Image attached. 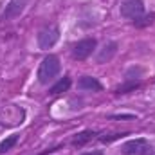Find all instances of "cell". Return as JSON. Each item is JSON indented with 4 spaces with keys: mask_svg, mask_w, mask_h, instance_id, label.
<instances>
[{
    "mask_svg": "<svg viewBox=\"0 0 155 155\" xmlns=\"http://www.w3.org/2000/svg\"><path fill=\"white\" fill-rule=\"evenodd\" d=\"M83 155H101V152H88V153H83Z\"/></svg>",
    "mask_w": 155,
    "mask_h": 155,
    "instance_id": "13",
    "label": "cell"
},
{
    "mask_svg": "<svg viewBox=\"0 0 155 155\" xmlns=\"http://www.w3.org/2000/svg\"><path fill=\"white\" fill-rule=\"evenodd\" d=\"M153 18H155V15H141L139 18H135V20H132L134 22V25L135 27H146V25H150L152 22H153Z\"/></svg>",
    "mask_w": 155,
    "mask_h": 155,
    "instance_id": "12",
    "label": "cell"
},
{
    "mask_svg": "<svg viewBox=\"0 0 155 155\" xmlns=\"http://www.w3.org/2000/svg\"><path fill=\"white\" fill-rule=\"evenodd\" d=\"M25 4H27L25 0H11V2L5 5L4 13H2V20H13V18H18V16L24 13Z\"/></svg>",
    "mask_w": 155,
    "mask_h": 155,
    "instance_id": "6",
    "label": "cell"
},
{
    "mask_svg": "<svg viewBox=\"0 0 155 155\" xmlns=\"http://www.w3.org/2000/svg\"><path fill=\"white\" fill-rule=\"evenodd\" d=\"M144 13L143 0H123L121 4V16L128 20H135Z\"/></svg>",
    "mask_w": 155,
    "mask_h": 155,
    "instance_id": "4",
    "label": "cell"
},
{
    "mask_svg": "<svg viewBox=\"0 0 155 155\" xmlns=\"http://www.w3.org/2000/svg\"><path fill=\"white\" fill-rule=\"evenodd\" d=\"M71 85H72V81H71V78L69 76H65V78H61L52 88H51V94L52 96H56V94H61V92H67L69 88H71Z\"/></svg>",
    "mask_w": 155,
    "mask_h": 155,
    "instance_id": "9",
    "label": "cell"
},
{
    "mask_svg": "<svg viewBox=\"0 0 155 155\" xmlns=\"http://www.w3.org/2000/svg\"><path fill=\"white\" fill-rule=\"evenodd\" d=\"M60 40V29L58 25H47L38 33V47L40 49H51Z\"/></svg>",
    "mask_w": 155,
    "mask_h": 155,
    "instance_id": "3",
    "label": "cell"
},
{
    "mask_svg": "<svg viewBox=\"0 0 155 155\" xmlns=\"http://www.w3.org/2000/svg\"><path fill=\"white\" fill-rule=\"evenodd\" d=\"M78 87H79L81 90H94V92H99V90L103 88L101 83L92 76H83L79 81H78Z\"/></svg>",
    "mask_w": 155,
    "mask_h": 155,
    "instance_id": "8",
    "label": "cell"
},
{
    "mask_svg": "<svg viewBox=\"0 0 155 155\" xmlns=\"http://www.w3.org/2000/svg\"><path fill=\"white\" fill-rule=\"evenodd\" d=\"M96 45H97V43H96L94 38H85V40H81V41H78L76 45H74V49H72V58L78 60V61L87 60V58L94 52Z\"/></svg>",
    "mask_w": 155,
    "mask_h": 155,
    "instance_id": "5",
    "label": "cell"
},
{
    "mask_svg": "<svg viewBox=\"0 0 155 155\" xmlns=\"http://www.w3.org/2000/svg\"><path fill=\"white\" fill-rule=\"evenodd\" d=\"M60 71H61L60 58L54 54H49L47 58H43V61L38 67V81L40 83H49L60 74Z\"/></svg>",
    "mask_w": 155,
    "mask_h": 155,
    "instance_id": "1",
    "label": "cell"
},
{
    "mask_svg": "<svg viewBox=\"0 0 155 155\" xmlns=\"http://www.w3.org/2000/svg\"><path fill=\"white\" fill-rule=\"evenodd\" d=\"M16 143H18V135H9L7 139H4V141L0 143V155L5 153V152H9Z\"/></svg>",
    "mask_w": 155,
    "mask_h": 155,
    "instance_id": "11",
    "label": "cell"
},
{
    "mask_svg": "<svg viewBox=\"0 0 155 155\" xmlns=\"http://www.w3.org/2000/svg\"><path fill=\"white\" fill-rule=\"evenodd\" d=\"M123 155H152V144L146 139H132L121 146Z\"/></svg>",
    "mask_w": 155,
    "mask_h": 155,
    "instance_id": "2",
    "label": "cell"
},
{
    "mask_svg": "<svg viewBox=\"0 0 155 155\" xmlns=\"http://www.w3.org/2000/svg\"><path fill=\"white\" fill-rule=\"evenodd\" d=\"M117 52V43L116 41H108V43H105L103 45V49L97 52V63H107V61H110L114 56H116Z\"/></svg>",
    "mask_w": 155,
    "mask_h": 155,
    "instance_id": "7",
    "label": "cell"
},
{
    "mask_svg": "<svg viewBox=\"0 0 155 155\" xmlns=\"http://www.w3.org/2000/svg\"><path fill=\"white\" fill-rule=\"evenodd\" d=\"M94 135H96V134H94L92 130H85V132H81L76 139L72 141V144H74V146H83V144H87L88 141H92Z\"/></svg>",
    "mask_w": 155,
    "mask_h": 155,
    "instance_id": "10",
    "label": "cell"
}]
</instances>
